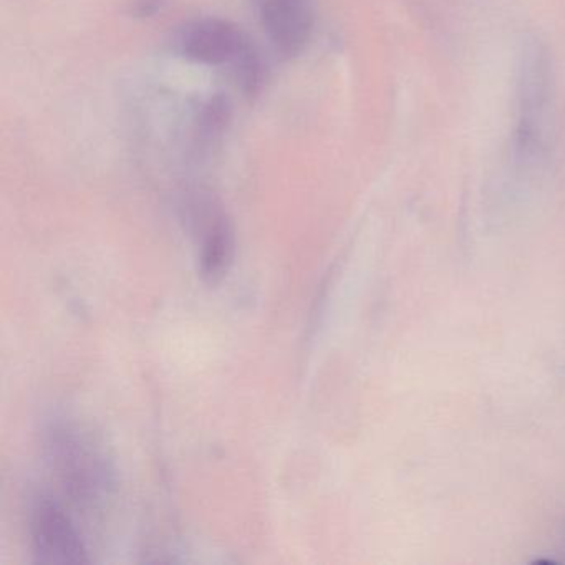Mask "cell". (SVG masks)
Segmentation results:
<instances>
[{
	"mask_svg": "<svg viewBox=\"0 0 565 565\" xmlns=\"http://www.w3.org/2000/svg\"><path fill=\"white\" fill-rule=\"evenodd\" d=\"M515 107V158L525 164L542 163L551 150L554 64L547 45L537 35H529L522 42Z\"/></svg>",
	"mask_w": 565,
	"mask_h": 565,
	"instance_id": "1",
	"label": "cell"
},
{
	"mask_svg": "<svg viewBox=\"0 0 565 565\" xmlns=\"http://www.w3.org/2000/svg\"><path fill=\"white\" fill-rule=\"evenodd\" d=\"M174 45L180 55L207 67H227L244 94L263 88L264 65L243 29L223 19L204 18L188 22L178 31Z\"/></svg>",
	"mask_w": 565,
	"mask_h": 565,
	"instance_id": "2",
	"label": "cell"
},
{
	"mask_svg": "<svg viewBox=\"0 0 565 565\" xmlns=\"http://www.w3.org/2000/svg\"><path fill=\"white\" fill-rule=\"evenodd\" d=\"M253 8L280 57L294 58L306 51L316 25L310 0H253Z\"/></svg>",
	"mask_w": 565,
	"mask_h": 565,
	"instance_id": "3",
	"label": "cell"
},
{
	"mask_svg": "<svg viewBox=\"0 0 565 565\" xmlns=\"http://www.w3.org/2000/svg\"><path fill=\"white\" fill-rule=\"evenodd\" d=\"M35 554L44 564H81L87 562L81 535L67 515L52 502H41L32 519Z\"/></svg>",
	"mask_w": 565,
	"mask_h": 565,
	"instance_id": "4",
	"label": "cell"
},
{
	"mask_svg": "<svg viewBox=\"0 0 565 565\" xmlns=\"http://www.w3.org/2000/svg\"><path fill=\"white\" fill-rule=\"evenodd\" d=\"M233 256V233L224 217H214L206 231L201 254V273L207 280L221 279Z\"/></svg>",
	"mask_w": 565,
	"mask_h": 565,
	"instance_id": "5",
	"label": "cell"
},
{
	"mask_svg": "<svg viewBox=\"0 0 565 565\" xmlns=\"http://www.w3.org/2000/svg\"><path fill=\"white\" fill-rule=\"evenodd\" d=\"M227 105L223 100H213L207 105L203 115V127L207 135L223 130L224 121H227Z\"/></svg>",
	"mask_w": 565,
	"mask_h": 565,
	"instance_id": "6",
	"label": "cell"
},
{
	"mask_svg": "<svg viewBox=\"0 0 565 565\" xmlns=\"http://www.w3.org/2000/svg\"><path fill=\"white\" fill-rule=\"evenodd\" d=\"M167 0H130L128 2V14L134 18H153L158 12L163 11Z\"/></svg>",
	"mask_w": 565,
	"mask_h": 565,
	"instance_id": "7",
	"label": "cell"
}]
</instances>
